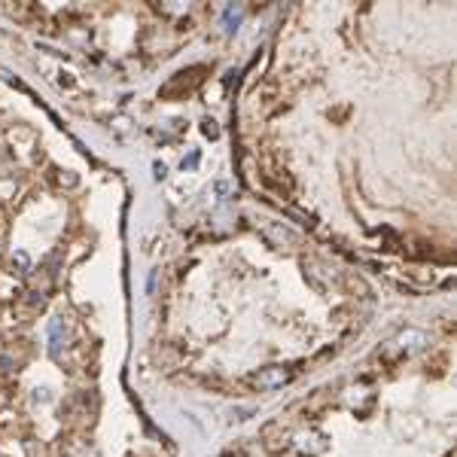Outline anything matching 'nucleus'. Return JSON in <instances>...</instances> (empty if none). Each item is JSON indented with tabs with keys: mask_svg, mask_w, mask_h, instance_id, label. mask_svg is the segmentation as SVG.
<instances>
[{
	"mask_svg": "<svg viewBox=\"0 0 457 457\" xmlns=\"http://www.w3.org/2000/svg\"><path fill=\"white\" fill-rule=\"evenodd\" d=\"M296 372L287 369V366H269V369H259L253 378H250V384L259 387V391H278V387H284L293 381Z\"/></svg>",
	"mask_w": 457,
	"mask_h": 457,
	"instance_id": "obj_1",
	"label": "nucleus"
},
{
	"mask_svg": "<svg viewBox=\"0 0 457 457\" xmlns=\"http://www.w3.org/2000/svg\"><path fill=\"white\" fill-rule=\"evenodd\" d=\"M391 345H396V350H406L409 354V350H418V348L427 345V335L421 330H406L396 341H391Z\"/></svg>",
	"mask_w": 457,
	"mask_h": 457,
	"instance_id": "obj_2",
	"label": "nucleus"
},
{
	"mask_svg": "<svg viewBox=\"0 0 457 457\" xmlns=\"http://www.w3.org/2000/svg\"><path fill=\"white\" fill-rule=\"evenodd\" d=\"M61 326H64L61 320H52L49 323V354L52 357L61 354Z\"/></svg>",
	"mask_w": 457,
	"mask_h": 457,
	"instance_id": "obj_3",
	"label": "nucleus"
},
{
	"mask_svg": "<svg viewBox=\"0 0 457 457\" xmlns=\"http://www.w3.org/2000/svg\"><path fill=\"white\" fill-rule=\"evenodd\" d=\"M226 25H228V30H235V28H238V21H241V12L238 10H235V6H226Z\"/></svg>",
	"mask_w": 457,
	"mask_h": 457,
	"instance_id": "obj_4",
	"label": "nucleus"
},
{
	"mask_svg": "<svg viewBox=\"0 0 457 457\" xmlns=\"http://www.w3.org/2000/svg\"><path fill=\"white\" fill-rule=\"evenodd\" d=\"M201 132L208 134V137H217V134H219V132H217V125H213L210 119H208V122H204V125H201Z\"/></svg>",
	"mask_w": 457,
	"mask_h": 457,
	"instance_id": "obj_5",
	"label": "nucleus"
},
{
	"mask_svg": "<svg viewBox=\"0 0 457 457\" xmlns=\"http://www.w3.org/2000/svg\"><path fill=\"white\" fill-rule=\"evenodd\" d=\"M195 165H198V152H192L189 159H183V171H186V168H195Z\"/></svg>",
	"mask_w": 457,
	"mask_h": 457,
	"instance_id": "obj_6",
	"label": "nucleus"
},
{
	"mask_svg": "<svg viewBox=\"0 0 457 457\" xmlns=\"http://www.w3.org/2000/svg\"><path fill=\"white\" fill-rule=\"evenodd\" d=\"M147 289H150V293H156V271L150 274V284H147Z\"/></svg>",
	"mask_w": 457,
	"mask_h": 457,
	"instance_id": "obj_7",
	"label": "nucleus"
},
{
	"mask_svg": "<svg viewBox=\"0 0 457 457\" xmlns=\"http://www.w3.org/2000/svg\"><path fill=\"white\" fill-rule=\"evenodd\" d=\"M15 259H19L21 269H28V256H25V253H15Z\"/></svg>",
	"mask_w": 457,
	"mask_h": 457,
	"instance_id": "obj_8",
	"label": "nucleus"
}]
</instances>
